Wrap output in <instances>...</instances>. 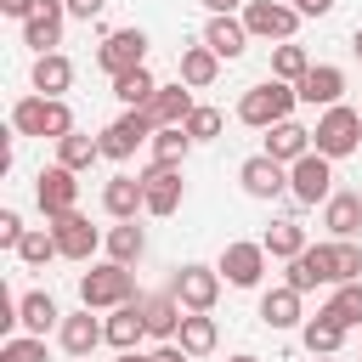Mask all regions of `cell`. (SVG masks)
I'll return each mask as SVG.
<instances>
[{"label":"cell","mask_w":362,"mask_h":362,"mask_svg":"<svg viewBox=\"0 0 362 362\" xmlns=\"http://www.w3.org/2000/svg\"><path fill=\"white\" fill-rule=\"evenodd\" d=\"M266 243H249V238H238V243H226L221 249V277L232 283V288H260V277H266Z\"/></svg>","instance_id":"11"},{"label":"cell","mask_w":362,"mask_h":362,"mask_svg":"<svg viewBox=\"0 0 362 362\" xmlns=\"http://www.w3.org/2000/svg\"><path fill=\"white\" fill-rule=\"evenodd\" d=\"M147 362H192V356H187V351H181V345L170 339V345H158V351H147Z\"/></svg>","instance_id":"46"},{"label":"cell","mask_w":362,"mask_h":362,"mask_svg":"<svg viewBox=\"0 0 362 362\" xmlns=\"http://www.w3.org/2000/svg\"><path fill=\"white\" fill-rule=\"evenodd\" d=\"M62 28H68V6L62 0H40L34 17L23 23V45H34V57H51L62 45Z\"/></svg>","instance_id":"15"},{"label":"cell","mask_w":362,"mask_h":362,"mask_svg":"<svg viewBox=\"0 0 362 362\" xmlns=\"http://www.w3.org/2000/svg\"><path fill=\"white\" fill-rule=\"evenodd\" d=\"M221 272L215 266H204V260H187L181 272H175V283H170V294L181 300V311H215V300H221Z\"/></svg>","instance_id":"8"},{"label":"cell","mask_w":362,"mask_h":362,"mask_svg":"<svg viewBox=\"0 0 362 362\" xmlns=\"http://www.w3.org/2000/svg\"><path fill=\"white\" fill-rule=\"evenodd\" d=\"M181 130H187L192 141H215V136H221V107H209V102H198V107H192V119H187Z\"/></svg>","instance_id":"42"},{"label":"cell","mask_w":362,"mask_h":362,"mask_svg":"<svg viewBox=\"0 0 362 362\" xmlns=\"http://www.w3.org/2000/svg\"><path fill=\"white\" fill-rule=\"evenodd\" d=\"M226 362H260V356H249V351H238V356H226Z\"/></svg>","instance_id":"50"},{"label":"cell","mask_w":362,"mask_h":362,"mask_svg":"<svg viewBox=\"0 0 362 362\" xmlns=\"http://www.w3.org/2000/svg\"><path fill=\"white\" fill-rule=\"evenodd\" d=\"M141 317H147V334H153L158 345H170V339L181 334V317H187V311H181V300L164 288V294H141Z\"/></svg>","instance_id":"22"},{"label":"cell","mask_w":362,"mask_h":362,"mask_svg":"<svg viewBox=\"0 0 362 362\" xmlns=\"http://www.w3.org/2000/svg\"><path fill=\"white\" fill-rule=\"evenodd\" d=\"M175 345H181L187 356H209V351L221 345V328H215V317H209V311H187V317H181V334H175Z\"/></svg>","instance_id":"32"},{"label":"cell","mask_w":362,"mask_h":362,"mask_svg":"<svg viewBox=\"0 0 362 362\" xmlns=\"http://www.w3.org/2000/svg\"><path fill=\"white\" fill-rule=\"evenodd\" d=\"M175 74H181V85H187V90H209V85L221 79V57H215L204 40H198V45H181Z\"/></svg>","instance_id":"25"},{"label":"cell","mask_w":362,"mask_h":362,"mask_svg":"<svg viewBox=\"0 0 362 362\" xmlns=\"http://www.w3.org/2000/svg\"><path fill=\"white\" fill-rule=\"evenodd\" d=\"M57 345H62L68 356H90L96 345H107V328H102L90 311H74V317H62V328H57Z\"/></svg>","instance_id":"23"},{"label":"cell","mask_w":362,"mask_h":362,"mask_svg":"<svg viewBox=\"0 0 362 362\" xmlns=\"http://www.w3.org/2000/svg\"><path fill=\"white\" fill-rule=\"evenodd\" d=\"M17 322H23V334L45 339L51 328H62V311H57V300L45 288H28V294H17Z\"/></svg>","instance_id":"20"},{"label":"cell","mask_w":362,"mask_h":362,"mask_svg":"<svg viewBox=\"0 0 362 362\" xmlns=\"http://www.w3.org/2000/svg\"><path fill=\"white\" fill-rule=\"evenodd\" d=\"M17 260H23V266H51V260H62V249H57L51 226H28V238L17 243Z\"/></svg>","instance_id":"39"},{"label":"cell","mask_w":362,"mask_h":362,"mask_svg":"<svg viewBox=\"0 0 362 362\" xmlns=\"http://www.w3.org/2000/svg\"><path fill=\"white\" fill-rule=\"evenodd\" d=\"M153 136H158L153 113H147V107H124V113H119L96 141H102V158H107V164H124V158H130L136 147H147Z\"/></svg>","instance_id":"5"},{"label":"cell","mask_w":362,"mask_h":362,"mask_svg":"<svg viewBox=\"0 0 362 362\" xmlns=\"http://www.w3.org/2000/svg\"><path fill=\"white\" fill-rule=\"evenodd\" d=\"M181 198H187V181H181V170H164V164H147L141 170V204H147V215H175L181 209Z\"/></svg>","instance_id":"12"},{"label":"cell","mask_w":362,"mask_h":362,"mask_svg":"<svg viewBox=\"0 0 362 362\" xmlns=\"http://www.w3.org/2000/svg\"><path fill=\"white\" fill-rule=\"evenodd\" d=\"M322 226L334 232V238H356L362 232V192H334L328 204H322Z\"/></svg>","instance_id":"29"},{"label":"cell","mask_w":362,"mask_h":362,"mask_svg":"<svg viewBox=\"0 0 362 362\" xmlns=\"http://www.w3.org/2000/svg\"><path fill=\"white\" fill-rule=\"evenodd\" d=\"M102 249H107V260L136 266V260L147 255V232H141L136 221H113V226H107V238H102Z\"/></svg>","instance_id":"31"},{"label":"cell","mask_w":362,"mask_h":362,"mask_svg":"<svg viewBox=\"0 0 362 362\" xmlns=\"http://www.w3.org/2000/svg\"><path fill=\"white\" fill-rule=\"evenodd\" d=\"M311 147L322 153V158H351L356 147H362V113L356 107H322V119L311 124Z\"/></svg>","instance_id":"4"},{"label":"cell","mask_w":362,"mask_h":362,"mask_svg":"<svg viewBox=\"0 0 362 362\" xmlns=\"http://www.w3.org/2000/svg\"><path fill=\"white\" fill-rule=\"evenodd\" d=\"M204 6H209V17H243L249 0H204Z\"/></svg>","instance_id":"45"},{"label":"cell","mask_w":362,"mask_h":362,"mask_svg":"<svg viewBox=\"0 0 362 362\" xmlns=\"http://www.w3.org/2000/svg\"><path fill=\"white\" fill-rule=\"evenodd\" d=\"M283 283H288V288H300V294H311V288H322V283H339V266H334V243H311L300 260H288Z\"/></svg>","instance_id":"13"},{"label":"cell","mask_w":362,"mask_h":362,"mask_svg":"<svg viewBox=\"0 0 362 362\" xmlns=\"http://www.w3.org/2000/svg\"><path fill=\"white\" fill-rule=\"evenodd\" d=\"M28 238V226H23V215L17 209H0V249H11L17 255V243Z\"/></svg>","instance_id":"43"},{"label":"cell","mask_w":362,"mask_h":362,"mask_svg":"<svg viewBox=\"0 0 362 362\" xmlns=\"http://www.w3.org/2000/svg\"><path fill=\"white\" fill-rule=\"evenodd\" d=\"M351 51H356V57H362V23H356V34H351Z\"/></svg>","instance_id":"49"},{"label":"cell","mask_w":362,"mask_h":362,"mask_svg":"<svg viewBox=\"0 0 362 362\" xmlns=\"http://www.w3.org/2000/svg\"><path fill=\"white\" fill-rule=\"evenodd\" d=\"M334 266H339V283H362V243L356 238H334Z\"/></svg>","instance_id":"40"},{"label":"cell","mask_w":362,"mask_h":362,"mask_svg":"<svg viewBox=\"0 0 362 362\" xmlns=\"http://www.w3.org/2000/svg\"><path fill=\"white\" fill-rule=\"evenodd\" d=\"M300 288H288V283H277V288H266L260 294V322L266 328H305V311H300Z\"/></svg>","instance_id":"21"},{"label":"cell","mask_w":362,"mask_h":362,"mask_svg":"<svg viewBox=\"0 0 362 362\" xmlns=\"http://www.w3.org/2000/svg\"><path fill=\"white\" fill-rule=\"evenodd\" d=\"M339 187H334V158H322L317 147L300 158V164H288V198L294 204H305V209H317V204H328Z\"/></svg>","instance_id":"6"},{"label":"cell","mask_w":362,"mask_h":362,"mask_svg":"<svg viewBox=\"0 0 362 362\" xmlns=\"http://www.w3.org/2000/svg\"><path fill=\"white\" fill-rule=\"evenodd\" d=\"M260 243H266V255H272V260H283V266H288V260H300V255L311 249V243H305V226H300V221H288V215H283V221H272Z\"/></svg>","instance_id":"30"},{"label":"cell","mask_w":362,"mask_h":362,"mask_svg":"<svg viewBox=\"0 0 362 362\" xmlns=\"http://www.w3.org/2000/svg\"><path fill=\"white\" fill-rule=\"evenodd\" d=\"M300 345H305L311 356H339V345H345V328H339V322H328V317H305V328H300Z\"/></svg>","instance_id":"36"},{"label":"cell","mask_w":362,"mask_h":362,"mask_svg":"<svg viewBox=\"0 0 362 362\" xmlns=\"http://www.w3.org/2000/svg\"><path fill=\"white\" fill-rule=\"evenodd\" d=\"M238 181H243V192H249V198L272 204V198H283V192H288V164H277V158L255 153V158H243V164H238Z\"/></svg>","instance_id":"14"},{"label":"cell","mask_w":362,"mask_h":362,"mask_svg":"<svg viewBox=\"0 0 362 362\" xmlns=\"http://www.w3.org/2000/svg\"><path fill=\"white\" fill-rule=\"evenodd\" d=\"M113 96H119L124 107H147V102L158 96V79H153V68H130V74H119V79H113Z\"/></svg>","instance_id":"38"},{"label":"cell","mask_w":362,"mask_h":362,"mask_svg":"<svg viewBox=\"0 0 362 362\" xmlns=\"http://www.w3.org/2000/svg\"><path fill=\"white\" fill-rule=\"evenodd\" d=\"M51 238H57L62 260H90V255L102 249V238H107V232H96V226L74 209V215H57V221H51Z\"/></svg>","instance_id":"16"},{"label":"cell","mask_w":362,"mask_h":362,"mask_svg":"<svg viewBox=\"0 0 362 362\" xmlns=\"http://www.w3.org/2000/svg\"><path fill=\"white\" fill-rule=\"evenodd\" d=\"M294 90H300V102H311V107H339V96H345V68L311 62V74H305Z\"/></svg>","instance_id":"17"},{"label":"cell","mask_w":362,"mask_h":362,"mask_svg":"<svg viewBox=\"0 0 362 362\" xmlns=\"http://www.w3.org/2000/svg\"><path fill=\"white\" fill-rule=\"evenodd\" d=\"M28 85H34V96H62V90L74 85V62H68L62 51H51V57H34V68H28Z\"/></svg>","instance_id":"26"},{"label":"cell","mask_w":362,"mask_h":362,"mask_svg":"<svg viewBox=\"0 0 362 362\" xmlns=\"http://www.w3.org/2000/svg\"><path fill=\"white\" fill-rule=\"evenodd\" d=\"M305 74H311V57H305V45H294V40L272 45V79H283V85H300Z\"/></svg>","instance_id":"37"},{"label":"cell","mask_w":362,"mask_h":362,"mask_svg":"<svg viewBox=\"0 0 362 362\" xmlns=\"http://www.w3.org/2000/svg\"><path fill=\"white\" fill-rule=\"evenodd\" d=\"M102 328H107V345H113V351H136V339L147 334V317H141V300H130V305H119V311H107V317H102Z\"/></svg>","instance_id":"28"},{"label":"cell","mask_w":362,"mask_h":362,"mask_svg":"<svg viewBox=\"0 0 362 362\" xmlns=\"http://www.w3.org/2000/svg\"><path fill=\"white\" fill-rule=\"evenodd\" d=\"M192 147H198V141H192V136H187L181 124H164V130H158V136L147 141V153H153V164H164V170H181Z\"/></svg>","instance_id":"33"},{"label":"cell","mask_w":362,"mask_h":362,"mask_svg":"<svg viewBox=\"0 0 362 362\" xmlns=\"http://www.w3.org/2000/svg\"><path fill=\"white\" fill-rule=\"evenodd\" d=\"M62 6H68V17H85V23H90V17H102L107 0H62Z\"/></svg>","instance_id":"44"},{"label":"cell","mask_w":362,"mask_h":362,"mask_svg":"<svg viewBox=\"0 0 362 362\" xmlns=\"http://www.w3.org/2000/svg\"><path fill=\"white\" fill-rule=\"evenodd\" d=\"M204 45H209L221 62H238V57L249 51V28H243V17H209V23H204Z\"/></svg>","instance_id":"24"},{"label":"cell","mask_w":362,"mask_h":362,"mask_svg":"<svg viewBox=\"0 0 362 362\" xmlns=\"http://www.w3.org/2000/svg\"><path fill=\"white\" fill-rule=\"evenodd\" d=\"M74 107L62 96H17L11 102V136H40V141H62L74 136Z\"/></svg>","instance_id":"1"},{"label":"cell","mask_w":362,"mask_h":362,"mask_svg":"<svg viewBox=\"0 0 362 362\" xmlns=\"http://www.w3.org/2000/svg\"><path fill=\"white\" fill-rule=\"evenodd\" d=\"M34 204H40V215H45V221L74 215V209H79V175H74V170H62V164L40 170V175H34Z\"/></svg>","instance_id":"10"},{"label":"cell","mask_w":362,"mask_h":362,"mask_svg":"<svg viewBox=\"0 0 362 362\" xmlns=\"http://www.w3.org/2000/svg\"><path fill=\"white\" fill-rule=\"evenodd\" d=\"M294 102H300L294 85H283V79H260V85H249V90L238 96V119H243L249 130H272V124L294 119Z\"/></svg>","instance_id":"2"},{"label":"cell","mask_w":362,"mask_h":362,"mask_svg":"<svg viewBox=\"0 0 362 362\" xmlns=\"http://www.w3.org/2000/svg\"><path fill=\"white\" fill-rule=\"evenodd\" d=\"M288 6H294L300 17H328V11H334V0H288Z\"/></svg>","instance_id":"47"},{"label":"cell","mask_w":362,"mask_h":362,"mask_svg":"<svg viewBox=\"0 0 362 362\" xmlns=\"http://www.w3.org/2000/svg\"><path fill=\"white\" fill-rule=\"evenodd\" d=\"M96 68H102L107 79H119V74H130V68H147V34H141V28H113V34H102Z\"/></svg>","instance_id":"7"},{"label":"cell","mask_w":362,"mask_h":362,"mask_svg":"<svg viewBox=\"0 0 362 362\" xmlns=\"http://www.w3.org/2000/svg\"><path fill=\"white\" fill-rule=\"evenodd\" d=\"M311 362H339V356H311Z\"/></svg>","instance_id":"51"},{"label":"cell","mask_w":362,"mask_h":362,"mask_svg":"<svg viewBox=\"0 0 362 362\" xmlns=\"http://www.w3.org/2000/svg\"><path fill=\"white\" fill-rule=\"evenodd\" d=\"M317 317H328V322H339L345 334H351V328H362V283H339V288L328 294V305H322Z\"/></svg>","instance_id":"34"},{"label":"cell","mask_w":362,"mask_h":362,"mask_svg":"<svg viewBox=\"0 0 362 362\" xmlns=\"http://www.w3.org/2000/svg\"><path fill=\"white\" fill-rule=\"evenodd\" d=\"M79 300H85V311H119V305L141 300L136 294V272L119 266V260H102V266H90L79 277Z\"/></svg>","instance_id":"3"},{"label":"cell","mask_w":362,"mask_h":362,"mask_svg":"<svg viewBox=\"0 0 362 362\" xmlns=\"http://www.w3.org/2000/svg\"><path fill=\"white\" fill-rule=\"evenodd\" d=\"M113 362H147V356H141V351H119Z\"/></svg>","instance_id":"48"},{"label":"cell","mask_w":362,"mask_h":362,"mask_svg":"<svg viewBox=\"0 0 362 362\" xmlns=\"http://www.w3.org/2000/svg\"><path fill=\"white\" fill-rule=\"evenodd\" d=\"M243 28H249V40H294V28H300V11L288 6V0H249L243 6Z\"/></svg>","instance_id":"9"},{"label":"cell","mask_w":362,"mask_h":362,"mask_svg":"<svg viewBox=\"0 0 362 362\" xmlns=\"http://www.w3.org/2000/svg\"><path fill=\"white\" fill-rule=\"evenodd\" d=\"M192 107H198V102H192V90H187L181 79H175V85H158V96L147 102V113H153V124H158V130H164V124H187V119H192Z\"/></svg>","instance_id":"27"},{"label":"cell","mask_w":362,"mask_h":362,"mask_svg":"<svg viewBox=\"0 0 362 362\" xmlns=\"http://www.w3.org/2000/svg\"><path fill=\"white\" fill-rule=\"evenodd\" d=\"M0 362H45V339L11 334V339H0Z\"/></svg>","instance_id":"41"},{"label":"cell","mask_w":362,"mask_h":362,"mask_svg":"<svg viewBox=\"0 0 362 362\" xmlns=\"http://www.w3.org/2000/svg\"><path fill=\"white\" fill-rule=\"evenodd\" d=\"M260 153L277 158V164H300V158L311 153V130H305L300 119H283V124L266 130V147H260Z\"/></svg>","instance_id":"19"},{"label":"cell","mask_w":362,"mask_h":362,"mask_svg":"<svg viewBox=\"0 0 362 362\" xmlns=\"http://www.w3.org/2000/svg\"><path fill=\"white\" fill-rule=\"evenodd\" d=\"M96 158H102V141H96V136H85V130H74V136H62V141H57V164H62V170H74V175H79V170H90Z\"/></svg>","instance_id":"35"},{"label":"cell","mask_w":362,"mask_h":362,"mask_svg":"<svg viewBox=\"0 0 362 362\" xmlns=\"http://www.w3.org/2000/svg\"><path fill=\"white\" fill-rule=\"evenodd\" d=\"M102 215H107V221H136V215H147V204H141V175H113V181H102Z\"/></svg>","instance_id":"18"}]
</instances>
